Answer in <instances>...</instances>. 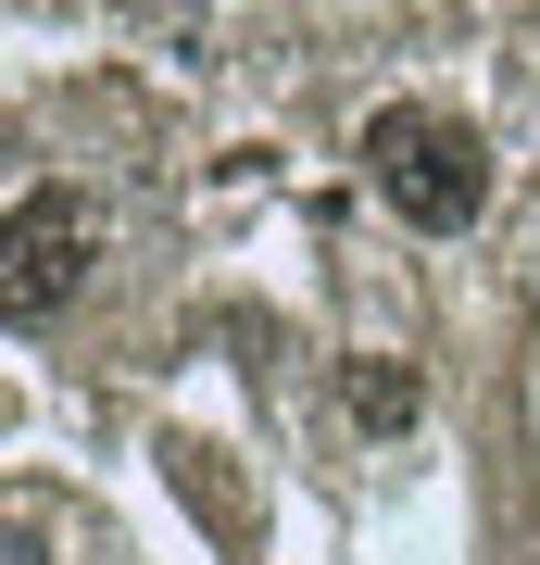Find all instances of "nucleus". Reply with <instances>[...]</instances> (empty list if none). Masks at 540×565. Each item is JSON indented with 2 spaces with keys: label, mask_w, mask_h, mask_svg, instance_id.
<instances>
[{
  "label": "nucleus",
  "mask_w": 540,
  "mask_h": 565,
  "mask_svg": "<svg viewBox=\"0 0 540 565\" xmlns=\"http://www.w3.org/2000/svg\"><path fill=\"white\" fill-rule=\"evenodd\" d=\"M88 277H100V202H88V189L25 177V189H13V264H0V302H13V327L76 315Z\"/></svg>",
  "instance_id": "2"
},
{
  "label": "nucleus",
  "mask_w": 540,
  "mask_h": 565,
  "mask_svg": "<svg viewBox=\"0 0 540 565\" xmlns=\"http://www.w3.org/2000/svg\"><path fill=\"white\" fill-rule=\"evenodd\" d=\"M364 189L415 239H465L490 214V139L441 102H390V114H364Z\"/></svg>",
  "instance_id": "1"
},
{
  "label": "nucleus",
  "mask_w": 540,
  "mask_h": 565,
  "mask_svg": "<svg viewBox=\"0 0 540 565\" xmlns=\"http://www.w3.org/2000/svg\"><path fill=\"white\" fill-rule=\"evenodd\" d=\"M340 415L364 427V440H415V427H427V390H415L402 352H352L340 364Z\"/></svg>",
  "instance_id": "3"
},
{
  "label": "nucleus",
  "mask_w": 540,
  "mask_h": 565,
  "mask_svg": "<svg viewBox=\"0 0 540 565\" xmlns=\"http://www.w3.org/2000/svg\"><path fill=\"white\" fill-rule=\"evenodd\" d=\"M139 13H201V0H139Z\"/></svg>",
  "instance_id": "4"
}]
</instances>
